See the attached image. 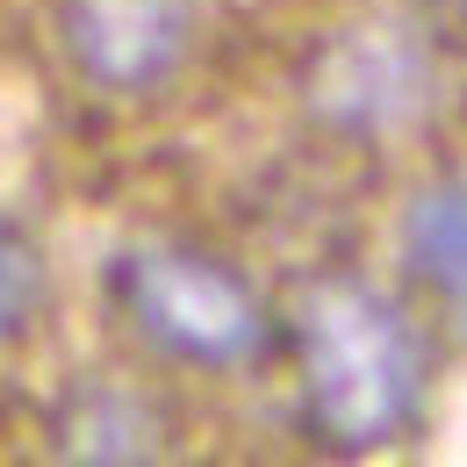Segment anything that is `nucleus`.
Wrapping results in <instances>:
<instances>
[{"instance_id":"39448f33","label":"nucleus","mask_w":467,"mask_h":467,"mask_svg":"<svg viewBox=\"0 0 467 467\" xmlns=\"http://www.w3.org/2000/svg\"><path fill=\"white\" fill-rule=\"evenodd\" d=\"M58 453L65 461H159L166 453V410L130 381H79L58 403Z\"/></svg>"},{"instance_id":"f257e3e1","label":"nucleus","mask_w":467,"mask_h":467,"mask_svg":"<svg viewBox=\"0 0 467 467\" xmlns=\"http://www.w3.org/2000/svg\"><path fill=\"white\" fill-rule=\"evenodd\" d=\"M295 359H302V417L324 446L374 453L403 439L424 403V338L367 281L324 274L295 295Z\"/></svg>"},{"instance_id":"0eeeda50","label":"nucleus","mask_w":467,"mask_h":467,"mask_svg":"<svg viewBox=\"0 0 467 467\" xmlns=\"http://www.w3.org/2000/svg\"><path fill=\"white\" fill-rule=\"evenodd\" d=\"M36 295H44V266H36V244L22 231H7L0 223V346L29 324V309H36Z\"/></svg>"},{"instance_id":"7ed1b4c3","label":"nucleus","mask_w":467,"mask_h":467,"mask_svg":"<svg viewBox=\"0 0 467 467\" xmlns=\"http://www.w3.org/2000/svg\"><path fill=\"white\" fill-rule=\"evenodd\" d=\"M431 94H439V58H431L424 29L396 22V15L338 29L302 72L309 116L324 130H346V137H389V130L424 116Z\"/></svg>"},{"instance_id":"f03ea898","label":"nucleus","mask_w":467,"mask_h":467,"mask_svg":"<svg viewBox=\"0 0 467 467\" xmlns=\"http://www.w3.org/2000/svg\"><path fill=\"white\" fill-rule=\"evenodd\" d=\"M122 317L137 324V338L166 352L173 367L202 374H231L266 346V302L252 295L244 274L223 259L194 252V244H137L116 266Z\"/></svg>"},{"instance_id":"20e7f679","label":"nucleus","mask_w":467,"mask_h":467,"mask_svg":"<svg viewBox=\"0 0 467 467\" xmlns=\"http://www.w3.org/2000/svg\"><path fill=\"white\" fill-rule=\"evenodd\" d=\"M194 0H58V51L101 94H159L194 51Z\"/></svg>"},{"instance_id":"423d86ee","label":"nucleus","mask_w":467,"mask_h":467,"mask_svg":"<svg viewBox=\"0 0 467 467\" xmlns=\"http://www.w3.org/2000/svg\"><path fill=\"white\" fill-rule=\"evenodd\" d=\"M403 266L424 295H439L453 317H467V173L417 187L403 209Z\"/></svg>"}]
</instances>
